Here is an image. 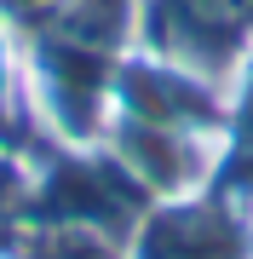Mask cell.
<instances>
[{
	"instance_id": "obj_1",
	"label": "cell",
	"mask_w": 253,
	"mask_h": 259,
	"mask_svg": "<svg viewBox=\"0 0 253 259\" xmlns=\"http://www.w3.org/2000/svg\"><path fill=\"white\" fill-rule=\"evenodd\" d=\"M138 47L225 93L253 58V0H138Z\"/></svg>"
}]
</instances>
